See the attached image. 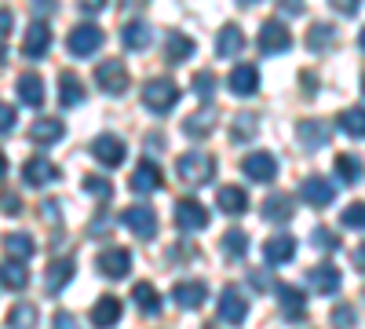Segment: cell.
Wrapping results in <instances>:
<instances>
[{
    "label": "cell",
    "mask_w": 365,
    "mask_h": 329,
    "mask_svg": "<svg viewBox=\"0 0 365 329\" xmlns=\"http://www.w3.org/2000/svg\"><path fill=\"white\" fill-rule=\"evenodd\" d=\"M216 106H205V110H197L194 117H187V121H182V136L187 139H205L208 132H212V125H216Z\"/></svg>",
    "instance_id": "obj_23"
},
{
    "label": "cell",
    "mask_w": 365,
    "mask_h": 329,
    "mask_svg": "<svg viewBox=\"0 0 365 329\" xmlns=\"http://www.w3.org/2000/svg\"><path fill=\"white\" fill-rule=\"evenodd\" d=\"M4 249L11 253V260H26V256H34V238L29 234H8Z\"/></svg>",
    "instance_id": "obj_40"
},
{
    "label": "cell",
    "mask_w": 365,
    "mask_h": 329,
    "mask_svg": "<svg viewBox=\"0 0 365 329\" xmlns=\"http://www.w3.org/2000/svg\"><path fill=\"white\" fill-rule=\"evenodd\" d=\"M37 325V308L34 304H15L8 311V329H34Z\"/></svg>",
    "instance_id": "obj_36"
},
{
    "label": "cell",
    "mask_w": 365,
    "mask_h": 329,
    "mask_svg": "<svg viewBox=\"0 0 365 329\" xmlns=\"http://www.w3.org/2000/svg\"><path fill=\"white\" fill-rule=\"evenodd\" d=\"M22 179L29 187H48L58 179V165H51L48 158H29L26 168H22Z\"/></svg>",
    "instance_id": "obj_14"
},
{
    "label": "cell",
    "mask_w": 365,
    "mask_h": 329,
    "mask_svg": "<svg viewBox=\"0 0 365 329\" xmlns=\"http://www.w3.org/2000/svg\"><path fill=\"white\" fill-rule=\"evenodd\" d=\"M241 48H245V34H241L237 26H223L220 37H216V55H220V59H230V55H237Z\"/></svg>",
    "instance_id": "obj_29"
},
{
    "label": "cell",
    "mask_w": 365,
    "mask_h": 329,
    "mask_svg": "<svg viewBox=\"0 0 365 329\" xmlns=\"http://www.w3.org/2000/svg\"><path fill=\"white\" fill-rule=\"evenodd\" d=\"M172 216H175V227L179 231H205L208 220H212L208 208L201 201H194V198H179L175 208H172Z\"/></svg>",
    "instance_id": "obj_5"
},
{
    "label": "cell",
    "mask_w": 365,
    "mask_h": 329,
    "mask_svg": "<svg viewBox=\"0 0 365 329\" xmlns=\"http://www.w3.org/2000/svg\"><path fill=\"white\" fill-rule=\"evenodd\" d=\"M292 213H296L292 194H270V198L263 201V220H267V223H289Z\"/></svg>",
    "instance_id": "obj_17"
},
{
    "label": "cell",
    "mask_w": 365,
    "mask_h": 329,
    "mask_svg": "<svg viewBox=\"0 0 365 329\" xmlns=\"http://www.w3.org/2000/svg\"><path fill=\"white\" fill-rule=\"evenodd\" d=\"M216 201H220V208H223L227 216H241L249 208V194L241 191V187H223Z\"/></svg>",
    "instance_id": "obj_31"
},
{
    "label": "cell",
    "mask_w": 365,
    "mask_h": 329,
    "mask_svg": "<svg viewBox=\"0 0 365 329\" xmlns=\"http://www.w3.org/2000/svg\"><path fill=\"white\" fill-rule=\"evenodd\" d=\"M4 172H8V161H4V154H0V179H4Z\"/></svg>",
    "instance_id": "obj_56"
},
{
    "label": "cell",
    "mask_w": 365,
    "mask_h": 329,
    "mask_svg": "<svg viewBox=\"0 0 365 329\" xmlns=\"http://www.w3.org/2000/svg\"><path fill=\"white\" fill-rule=\"evenodd\" d=\"M336 44V29H332L329 22H314L311 29H307V48L311 51H325V48H332Z\"/></svg>",
    "instance_id": "obj_33"
},
{
    "label": "cell",
    "mask_w": 365,
    "mask_h": 329,
    "mask_svg": "<svg viewBox=\"0 0 365 329\" xmlns=\"http://www.w3.org/2000/svg\"><path fill=\"white\" fill-rule=\"evenodd\" d=\"M332 8H336L340 15H358V8H361V0H329Z\"/></svg>",
    "instance_id": "obj_48"
},
{
    "label": "cell",
    "mask_w": 365,
    "mask_h": 329,
    "mask_svg": "<svg viewBox=\"0 0 365 329\" xmlns=\"http://www.w3.org/2000/svg\"><path fill=\"white\" fill-rule=\"evenodd\" d=\"M103 4H106V0H81V11H84V15H96Z\"/></svg>",
    "instance_id": "obj_53"
},
{
    "label": "cell",
    "mask_w": 365,
    "mask_h": 329,
    "mask_svg": "<svg viewBox=\"0 0 365 329\" xmlns=\"http://www.w3.org/2000/svg\"><path fill=\"white\" fill-rule=\"evenodd\" d=\"M194 92H197L205 103H212V92H216V77H212L208 70H201V74L194 77Z\"/></svg>",
    "instance_id": "obj_44"
},
{
    "label": "cell",
    "mask_w": 365,
    "mask_h": 329,
    "mask_svg": "<svg viewBox=\"0 0 365 329\" xmlns=\"http://www.w3.org/2000/svg\"><path fill=\"white\" fill-rule=\"evenodd\" d=\"M128 187H132V194H154V191L161 187V172H158V165H154V161H143V165L132 172Z\"/></svg>",
    "instance_id": "obj_19"
},
{
    "label": "cell",
    "mask_w": 365,
    "mask_h": 329,
    "mask_svg": "<svg viewBox=\"0 0 365 329\" xmlns=\"http://www.w3.org/2000/svg\"><path fill=\"white\" fill-rule=\"evenodd\" d=\"M241 168H245V176L256 179V183H270V179L278 176V158L267 154V151H256V154H249L245 161H241Z\"/></svg>",
    "instance_id": "obj_10"
},
{
    "label": "cell",
    "mask_w": 365,
    "mask_h": 329,
    "mask_svg": "<svg viewBox=\"0 0 365 329\" xmlns=\"http://www.w3.org/2000/svg\"><path fill=\"white\" fill-rule=\"evenodd\" d=\"M0 208H4V213H11V216H15L19 208H22V201H19V198H15L11 191H4V194H0Z\"/></svg>",
    "instance_id": "obj_50"
},
{
    "label": "cell",
    "mask_w": 365,
    "mask_h": 329,
    "mask_svg": "<svg viewBox=\"0 0 365 329\" xmlns=\"http://www.w3.org/2000/svg\"><path fill=\"white\" fill-rule=\"evenodd\" d=\"M19 99H22L26 106H41V103H44V84H41L37 74H26V77L19 81Z\"/></svg>",
    "instance_id": "obj_34"
},
{
    "label": "cell",
    "mask_w": 365,
    "mask_h": 329,
    "mask_svg": "<svg viewBox=\"0 0 365 329\" xmlns=\"http://www.w3.org/2000/svg\"><path fill=\"white\" fill-rule=\"evenodd\" d=\"M249 315V304H245V296H241L237 289H223L220 293V318L230 322V325H241Z\"/></svg>",
    "instance_id": "obj_15"
},
{
    "label": "cell",
    "mask_w": 365,
    "mask_h": 329,
    "mask_svg": "<svg viewBox=\"0 0 365 329\" xmlns=\"http://www.w3.org/2000/svg\"><path fill=\"white\" fill-rule=\"evenodd\" d=\"M332 322H336L340 329H351V325H358V311L351 304H340L336 311H332Z\"/></svg>",
    "instance_id": "obj_45"
},
{
    "label": "cell",
    "mask_w": 365,
    "mask_h": 329,
    "mask_svg": "<svg viewBox=\"0 0 365 329\" xmlns=\"http://www.w3.org/2000/svg\"><path fill=\"white\" fill-rule=\"evenodd\" d=\"M205 296H208V285L205 282H175L172 285V300L182 308V311H194V308H201L205 304Z\"/></svg>",
    "instance_id": "obj_11"
},
{
    "label": "cell",
    "mask_w": 365,
    "mask_h": 329,
    "mask_svg": "<svg viewBox=\"0 0 365 329\" xmlns=\"http://www.w3.org/2000/svg\"><path fill=\"white\" fill-rule=\"evenodd\" d=\"M340 128L351 136V139H365V110L361 106H351L340 113Z\"/></svg>",
    "instance_id": "obj_35"
},
{
    "label": "cell",
    "mask_w": 365,
    "mask_h": 329,
    "mask_svg": "<svg viewBox=\"0 0 365 329\" xmlns=\"http://www.w3.org/2000/svg\"><path fill=\"white\" fill-rule=\"evenodd\" d=\"M241 4H256V0H241Z\"/></svg>",
    "instance_id": "obj_58"
},
{
    "label": "cell",
    "mask_w": 365,
    "mask_h": 329,
    "mask_svg": "<svg viewBox=\"0 0 365 329\" xmlns=\"http://www.w3.org/2000/svg\"><path fill=\"white\" fill-rule=\"evenodd\" d=\"M245 249H249V234L245 231H227L223 234V253L230 260H241V256H245Z\"/></svg>",
    "instance_id": "obj_39"
},
{
    "label": "cell",
    "mask_w": 365,
    "mask_h": 329,
    "mask_svg": "<svg viewBox=\"0 0 365 329\" xmlns=\"http://www.w3.org/2000/svg\"><path fill=\"white\" fill-rule=\"evenodd\" d=\"M81 187H84L91 198H99V201H106V198L113 194L110 179H103V176H84V179H81Z\"/></svg>",
    "instance_id": "obj_42"
},
{
    "label": "cell",
    "mask_w": 365,
    "mask_h": 329,
    "mask_svg": "<svg viewBox=\"0 0 365 329\" xmlns=\"http://www.w3.org/2000/svg\"><path fill=\"white\" fill-rule=\"evenodd\" d=\"M361 220H365V205H361V201L347 205V208H344V216H340V223H344L347 231H361V227H365Z\"/></svg>",
    "instance_id": "obj_43"
},
{
    "label": "cell",
    "mask_w": 365,
    "mask_h": 329,
    "mask_svg": "<svg viewBox=\"0 0 365 329\" xmlns=\"http://www.w3.org/2000/svg\"><path fill=\"white\" fill-rule=\"evenodd\" d=\"M120 315H125V304L117 300V296H99L96 308H91V325L96 329H110L120 322Z\"/></svg>",
    "instance_id": "obj_13"
},
{
    "label": "cell",
    "mask_w": 365,
    "mask_h": 329,
    "mask_svg": "<svg viewBox=\"0 0 365 329\" xmlns=\"http://www.w3.org/2000/svg\"><path fill=\"white\" fill-rule=\"evenodd\" d=\"M66 136V125L58 121V117H41V121H34V128H29V139L41 143V146H51Z\"/></svg>",
    "instance_id": "obj_22"
},
{
    "label": "cell",
    "mask_w": 365,
    "mask_h": 329,
    "mask_svg": "<svg viewBox=\"0 0 365 329\" xmlns=\"http://www.w3.org/2000/svg\"><path fill=\"white\" fill-rule=\"evenodd\" d=\"M125 154H128V146L117 136H96L91 139V158H96L99 165H106V168H117L120 161H125Z\"/></svg>",
    "instance_id": "obj_9"
},
{
    "label": "cell",
    "mask_w": 365,
    "mask_h": 329,
    "mask_svg": "<svg viewBox=\"0 0 365 329\" xmlns=\"http://www.w3.org/2000/svg\"><path fill=\"white\" fill-rule=\"evenodd\" d=\"M336 172H340L344 183H358V179H361V161L351 158V154H340L336 158Z\"/></svg>",
    "instance_id": "obj_41"
},
{
    "label": "cell",
    "mask_w": 365,
    "mask_h": 329,
    "mask_svg": "<svg viewBox=\"0 0 365 329\" xmlns=\"http://www.w3.org/2000/svg\"><path fill=\"white\" fill-rule=\"evenodd\" d=\"M190 55H194V41L187 34H172L168 37V59L172 63H187Z\"/></svg>",
    "instance_id": "obj_38"
},
{
    "label": "cell",
    "mask_w": 365,
    "mask_h": 329,
    "mask_svg": "<svg viewBox=\"0 0 365 329\" xmlns=\"http://www.w3.org/2000/svg\"><path fill=\"white\" fill-rule=\"evenodd\" d=\"M307 282L314 285V293H322V296H332L340 289V271L332 263H322V267H314V271L307 275Z\"/></svg>",
    "instance_id": "obj_26"
},
{
    "label": "cell",
    "mask_w": 365,
    "mask_h": 329,
    "mask_svg": "<svg viewBox=\"0 0 365 329\" xmlns=\"http://www.w3.org/2000/svg\"><path fill=\"white\" fill-rule=\"evenodd\" d=\"M278 300H282V315L289 322H299L307 315V300H303V293L296 285H278Z\"/></svg>",
    "instance_id": "obj_24"
},
{
    "label": "cell",
    "mask_w": 365,
    "mask_h": 329,
    "mask_svg": "<svg viewBox=\"0 0 365 329\" xmlns=\"http://www.w3.org/2000/svg\"><path fill=\"white\" fill-rule=\"evenodd\" d=\"M120 37H125V48H132V51H146L150 48V26L143 22V19H132L125 29H120Z\"/></svg>",
    "instance_id": "obj_28"
},
{
    "label": "cell",
    "mask_w": 365,
    "mask_h": 329,
    "mask_svg": "<svg viewBox=\"0 0 365 329\" xmlns=\"http://www.w3.org/2000/svg\"><path fill=\"white\" fill-rule=\"evenodd\" d=\"M106 227H110V216L99 213V216H96V227H91V234H106Z\"/></svg>",
    "instance_id": "obj_54"
},
{
    "label": "cell",
    "mask_w": 365,
    "mask_h": 329,
    "mask_svg": "<svg viewBox=\"0 0 365 329\" xmlns=\"http://www.w3.org/2000/svg\"><path fill=\"white\" fill-rule=\"evenodd\" d=\"M285 48H292V34H289V26L282 19H267L259 26V51L267 55H282Z\"/></svg>",
    "instance_id": "obj_6"
},
{
    "label": "cell",
    "mask_w": 365,
    "mask_h": 329,
    "mask_svg": "<svg viewBox=\"0 0 365 329\" xmlns=\"http://www.w3.org/2000/svg\"><path fill=\"white\" fill-rule=\"evenodd\" d=\"M299 194H303V201L314 205V208H325V205H332V198H336L332 183H329V179H322V176H307V179H303Z\"/></svg>",
    "instance_id": "obj_12"
},
{
    "label": "cell",
    "mask_w": 365,
    "mask_h": 329,
    "mask_svg": "<svg viewBox=\"0 0 365 329\" xmlns=\"http://www.w3.org/2000/svg\"><path fill=\"white\" fill-rule=\"evenodd\" d=\"M311 242H314L318 249H336V234H332V231H325V227H318V231L311 234Z\"/></svg>",
    "instance_id": "obj_46"
},
{
    "label": "cell",
    "mask_w": 365,
    "mask_h": 329,
    "mask_svg": "<svg viewBox=\"0 0 365 329\" xmlns=\"http://www.w3.org/2000/svg\"><path fill=\"white\" fill-rule=\"evenodd\" d=\"M175 176L182 179V183H190V187H201V183H208V179L216 176V161H212L208 154H201V151L179 154V161H175Z\"/></svg>",
    "instance_id": "obj_2"
},
{
    "label": "cell",
    "mask_w": 365,
    "mask_h": 329,
    "mask_svg": "<svg viewBox=\"0 0 365 329\" xmlns=\"http://www.w3.org/2000/svg\"><path fill=\"white\" fill-rule=\"evenodd\" d=\"M179 84L175 81H168V77H154V81H146V88H143V106L150 110V113H168L175 103H179Z\"/></svg>",
    "instance_id": "obj_1"
},
{
    "label": "cell",
    "mask_w": 365,
    "mask_h": 329,
    "mask_svg": "<svg viewBox=\"0 0 365 329\" xmlns=\"http://www.w3.org/2000/svg\"><path fill=\"white\" fill-rule=\"evenodd\" d=\"M227 84H230V92H234V96H256V88H259V74H256V66L241 63V66H234V70H230Z\"/></svg>",
    "instance_id": "obj_18"
},
{
    "label": "cell",
    "mask_w": 365,
    "mask_h": 329,
    "mask_svg": "<svg viewBox=\"0 0 365 329\" xmlns=\"http://www.w3.org/2000/svg\"><path fill=\"white\" fill-rule=\"evenodd\" d=\"M99 271L106 278H125L132 271V253L128 249H106V253H99Z\"/></svg>",
    "instance_id": "obj_16"
},
{
    "label": "cell",
    "mask_w": 365,
    "mask_h": 329,
    "mask_svg": "<svg viewBox=\"0 0 365 329\" xmlns=\"http://www.w3.org/2000/svg\"><path fill=\"white\" fill-rule=\"evenodd\" d=\"M296 132H299V143L303 146H325L329 143V128H325V121H314V117H307V121H299L296 125Z\"/></svg>",
    "instance_id": "obj_30"
},
{
    "label": "cell",
    "mask_w": 365,
    "mask_h": 329,
    "mask_svg": "<svg viewBox=\"0 0 365 329\" xmlns=\"http://www.w3.org/2000/svg\"><path fill=\"white\" fill-rule=\"evenodd\" d=\"M11 34V11L0 8V44H4V37Z\"/></svg>",
    "instance_id": "obj_52"
},
{
    "label": "cell",
    "mask_w": 365,
    "mask_h": 329,
    "mask_svg": "<svg viewBox=\"0 0 365 329\" xmlns=\"http://www.w3.org/2000/svg\"><path fill=\"white\" fill-rule=\"evenodd\" d=\"M120 223H125L135 238H143V242H150V238H158V213L146 205H132L120 213Z\"/></svg>",
    "instance_id": "obj_3"
},
{
    "label": "cell",
    "mask_w": 365,
    "mask_h": 329,
    "mask_svg": "<svg viewBox=\"0 0 365 329\" xmlns=\"http://www.w3.org/2000/svg\"><path fill=\"white\" fill-rule=\"evenodd\" d=\"M4 59H8V51H4V44H0V63H4Z\"/></svg>",
    "instance_id": "obj_57"
},
{
    "label": "cell",
    "mask_w": 365,
    "mask_h": 329,
    "mask_svg": "<svg viewBox=\"0 0 365 329\" xmlns=\"http://www.w3.org/2000/svg\"><path fill=\"white\" fill-rule=\"evenodd\" d=\"M84 103V84L73 70L58 74V106H81Z\"/></svg>",
    "instance_id": "obj_20"
},
{
    "label": "cell",
    "mask_w": 365,
    "mask_h": 329,
    "mask_svg": "<svg viewBox=\"0 0 365 329\" xmlns=\"http://www.w3.org/2000/svg\"><path fill=\"white\" fill-rule=\"evenodd\" d=\"M0 285L11 289V293L26 289V285H29V271H26V263H22V260H4V263H0Z\"/></svg>",
    "instance_id": "obj_27"
},
{
    "label": "cell",
    "mask_w": 365,
    "mask_h": 329,
    "mask_svg": "<svg viewBox=\"0 0 365 329\" xmlns=\"http://www.w3.org/2000/svg\"><path fill=\"white\" fill-rule=\"evenodd\" d=\"M96 84L106 96H125L128 92V66L117 63V59H106V63H99V70H96Z\"/></svg>",
    "instance_id": "obj_4"
},
{
    "label": "cell",
    "mask_w": 365,
    "mask_h": 329,
    "mask_svg": "<svg viewBox=\"0 0 365 329\" xmlns=\"http://www.w3.org/2000/svg\"><path fill=\"white\" fill-rule=\"evenodd\" d=\"M11 128H15V106L0 103V136H4V132H11Z\"/></svg>",
    "instance_id": "obj_47"
},
{
    "label": "cell",
    "mask_w": 365,
    "mask_h": 329,
    "mask_svg": "<svg viewBox=\"0 0 365 329\" xmlns=\"http://www.w3.org/2000/svg\"><path fill=\"white\" fill-rule=\"evenodd\" d=\"M256 125H259L256 113H237L234 125H230V139H234V143H249V139L256 136Z\"/></svg>",
    "instance_id": "obj_37"
},
{
    "label": "cell",
    "mask_w": 365,
    "mask_h": 329,
    "mask_svg": "<svg viewBox=\"0 0 365 329\" xmlns=\"http://www.w3.org/2000/svg\"><path fill=\"white\" fill-rule=\"evenodd\" d=\"M132 300H135V308H139L143 315H161V296H158L154 285L139 282V285L132 289Z\"/></svg>",
    "instance_id": "obj_32"
},
{
    "label": "cell",
    "mask_w": 365,
    "mask_h": 329,
    "mask_svg": "<svg viewBox=\"0 0 365 329\" xmlns=\"http://www.w3.org/2000/svg\"><path fill=\"white\" fill-rule=\"evenodd\" d=\"M51 329H81V325H77V318H73L70 311H58L55 322H51Z\"/></svg>",
    "instance_id": "obj_49"
},
{
    "label": "cell",
    "mask_w": 365,
    "mask_h": 329,
    "mask_svg": "<svg viewBox=\"0 0 365 329\" xmlns=\"http://www.w3.org/2000/svg\"><path fill=\"white\" fill-rule=\"evenodd\" d=\"M249 278H252V285H256V289H259V293H267V289H270V285H274V278H270V275H263V271H252V275H249Z\"/></svg>",
    "instance_id": "obj_51"
},
{
    "label": "cell",
    "mask_w": 365,
    "mask_h": 329,
    "mask_svg": "<svg viewBox=\"0 0 365 329\" xmlns=\"http://www.w3.org/2000/svg\"><path fill=\"white\" fill-rule=\"evenodd\" d=\"M48 48H51V26H48L44 19L29 22L26 37H22V55H26V59H44Z\"/></svg>",
    "instance_id": "obj_8"
},
{
    "label": "cell",
    "mask_w": 365,
    "mask_h": 329,
    "mask_svg": "<svg viewBox=\"0 0 365 329\" xmlns=\"http://www.w3.org/2000/svg\"><path fill=\"white\" fill-rule=\"evenodd\" d=\"M296 256V238L292 234H274L270 242L263 246V260L267 263H289Z\"/></svg>",
    "instance_id": "obj_21"
},
{
    "label": "cell",
    "mask_w": 365,
    "mask_h": 329,
    "mask_svg": "<svg viewBox=\"0 0 365 329\" xmlns=\"http://www.w3.org/2000/svg\"><path fill=\"white\" fill-rule=\"evenodd\" d=\"M73 271H77V267H73L70 256L51 260V263H48V271H44V285H48V293H58V289H63V285L73 278Z\"/></svg>",
    "instance_id": "obj_25"
},
{
    "label": "cell",
    "mask_w": 365,
    "mask_h": 329,
    "mask_svg": "<svg viewBox=\"0 0 365 329\" xmlns=\"http://www.w3.org/2000/svg\"><path fill=\"white\" fill-rule=\"evenodd\" d=\"M125 8H139V4H146V0H120Z\"/></svg>",
    "instance_id": "obj_55"
},
{
    "label": "cell",
    "mask_w": 365,
    "mask_h": 329,
    "mask_svg": "<svg viewBox=\"0 0 365 329\" xmlns=\"http://www.w3.org/2000/svg\"><path fill=\"white\" fill-rule=\"evenodd\" d=\"M66 48H70V55H77V59L96 55V51L103 48V29H99V26H91V22L77 26L73 34L66 37Z\"/></svg>",
    "instance_id": "obj_7"
}]
</instances>
